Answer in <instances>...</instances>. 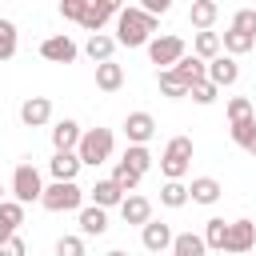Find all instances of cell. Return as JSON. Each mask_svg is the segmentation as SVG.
Segmentation results:
<instances>
[{
	"label": "cell",
	"mask_w": 256,
	"mask_h": 256,
	"mask_svg": "<svg viewBox=\"0 0 256 256\" xmlns=\"http://www.w3.org/2000/svg\"><path fill=\"white\" fill-rule=\"evenodd\" d=\"M192 136H172L168 144H164V152H160V172H164V180H184V172H188V164H192Z\"/></svg>",
	"instance_id": "obj_3"
},
{
	"label": "cell",
	"mask_w": 256,
	"mask_h": 256,
	"mask_svg": "<svg viewBox=\"0 0 256 256\" xmlns=\"http://www.w3.org/2000/svg\"><path fill=\"white\" fill-rule=\"evenodd\" d=\"M40 208H48V212H80L84 208V188L72 180V184H64V180H52L48 188H44V196H40Z\"/></svg>",
	"instance_id": "obj_5"
},
{
	"label": "cell",
	"mask_w": 256,
	"mask_h": 256,
	"mask_svg": "<svg viewBox=\"0 0 256 256\" xmlns=\"http://www.w3.org/2000/svg\"><path fill=\"white\" fill-rule=\"evenodd\" d=\"M140 8H144L148 16H164V12L172 8V4H168V0H140Z\"/></svg>",
	"instance_id": "obj_41"
},
{
	"label": "cell",
	"mask_w": 256,
	"mask_h": 256,
	"mask_svg": "<svg viewBox=\"0 0 256 256\" xmlns=\"http://www.w3.org/2000/svg\"><path fill=\"white\" fill-rule=\"evenodd\" d=\"M116 16H120V4H116V0H88V12H84V20H80V28H84L88 36H96V32H104V24L116 20Z\"/></svg>",
	"instance_id": "obj_9"
},
{
	"label": "cell",
	"mask_w": 256,
	"mask_h": 256,
	"mask_svg": "<svg viewBox=\"0 0 256 256\" xmlns=\"http://www.w3.org/2000/svg\"><path fill=\"white\" fill-rule=\"evenodd\" d=\"M228 136L236 148H244L248 156H256V116L252 120H240V124H228Z\"/></svg>",
	"instance_id": "obj_26"
},
{
	"label": "cell",
	"mask_w": 256,
	"mask_h": 256,
	"mask_svg": "<svg viewBox=\"0 0 256 256\" xmlns=\"http://www.w3.org/2000/svg\"><path fill=\"white\" fill-rule=\"evenodd\" d=\"M256 112H252V100L248 96H232L228 100V124H240V120H252Z\"/></svg>",
	"instance_id": "obj_35"
},
{
	"label": "cell",
	"mask_w": 256,
	"mask_h": 256,
	"mask_svg": "<svg viewBox=\"0 0 256 256\" xmlns=\"http://www.w3.org/2000/svg\"><path fill=\"white\" fill-rule=\"evenodd\" d=\"M172 240H176V232H172V224H164V220H148V224L140 228V244H144L148 252H172Z\"/></svg>",
	"instance_id": "obj_11"
},
{
	"label": "cell",
	"mask_w": 256,
	"mask_h": 256,
	"mask_svg": "<svg viewBox=\"0 0 256 256\" xmlns=\"http://www.w3.org/2000/svg\"><path fill=\"white\" fill-rule=\"evenodd\" d=\"M80 156L76 152H52V160H48V172H52V180H64V184H72L76 176H80Z\"/></svg>",
	"instance_id": "obj_18"
},
{
	"label": "cell",
	"mask_w": 256,
	"mask_h": 256,
	"mask_svg": "<svg viewBox=\"0 0 256 256\" xmlns=\"http://www.w3.org/2000/svg\"><path fill=\"white\" fill-rule=\"evenodd\" d=\"M112 52H116V36H108V32H96V36L84 40V56H88L92 64H108Z\"/></svg>",
	"instance_id": "obj_21"
},
{
	"label": "cell",
	"mask_w": 256,
	"mask_h": 256,
	"mask_svg": "<svg viewBox=\"0 0 256 256\" xmlns=\"http://www.w3.org/2000/svg\"><path fill=\"white\" fill-rule=\"evenodd\" d=\"M208 80L216 84V88H232L236 80H240V64L232 60V56H216V60H208Z\"/></svg>",
	"instance_id": "obj_14"
},
{
	"label": "cell",
	"mask_w": 256,
	"mask_h": 256,
	"mask_svg": "<svg viewBox=\"0 0 256 256\" xmlns=\"http://www.w3.org/2000/svg\"><path fill=\"white\" fill-rule=\"evenodd\" d=\"M44 180H40V172H36V164L32 160H20L16 164V172H12V200L16 204H40V196H44Z\"/></svg>",
	"instance_id": "obj_4"
},
{
	"label": "cell",
	"mask_w": 256,
	"mask_h": 256,
	"mask_svg": "<svg viewBox=\"0 0 256 256\" xmlns=\"http://www.w3.org/2000/svg\"><path fill=\"white\" fill-rule=\"evenodd\" d=\"M184 56H188V44H184V36H176V32L152 36V44H148V60H152V64H160V72L176 68Z\"/></svg>",
	"instance_id": "obj_6"
},
{
	"label": "cell",
	"mask_w": 256,
	"mask_h": 256,
	"mask_svg": "<svg viewBox=\"0 0 256 256\" xmlns=\"http://www.w3.org/2000/svg\"><path fill=\"white\" fill-rule=\"evenodd\" d=\"M220 48H224V56H244V52H252L256 48V36H248V32H240V28H228L224 36H220Z\"/></svg>",
	"instance_id": "obj_23"
},
{
	"label": "cell",
	"mask_w": 256,
	"mask_h": 256,
	"mask_svg": "<svg viewBox=\"0 0 256 256\" xmlns=\"http://www.w3.org/2000/svg\"><path fill=\"white\" fill-rule=\"evenodd\" d=\"M104 256H128V252H124V248H112V252H104Z\"/></svg>",
	"instance_id": "obj_42"
},
{
	"label": "cell",
	"mask_w": 256,
	"mask_h": 256,
	"mask_svg": "<svg viewBox=\"0 0 256 256\" xmlns=\"http://www.w3.org/2000/svg\"><path fill=\"white\" fill-rule=\"evenodd\" d=\"M220 196H224V188H220V180H216V176H196V180L188 184V200H192V204L212 208Z\"/></svg>",
	"instance_id": "obj_16"
},
{
	"label": "cell",
	"mask_w": 256,
	"mask_h": 256,
	"mask_svg": "<svg viewBox=\"0 0 256 256\" xmlns=\"http://www.w3.org/2000/svg\"><path fill=\"white\" fill-rule=\"evenodd\" d=\"M256 248V224L252 220H228V240H224V252L228 256H244Z\"/></svg>",
	"instance_id": "obj_8"
},
{
	"label": "cell",
	"mask_w": 256,
	"mask_h": 256,
	"mask_svg": "<svg viewBox=\"0 0 256 256\" xmlns=\"http://www.w3.org/2000/svg\"><path fill=\"white\" fill-rule=\"evenodd\" d=\"M0 204H4V184H0Z\"/></svg>",
	"instance_id": "obj_43"
},
{
	"label": "cell",
	"mask_w": 256,
	"mask_h": 256,
	"mask_svg": "<svg viewBox=\"0 0 256 256\" xmlns=\"http://www.w3.org/2000/svg\"><path fill=\"white\" fill-rule=\"evenodd\" d=\"M172 72H176V76H180L188 88H192V84H200V80H208V64H204L200 56H192V52H188V56H184V60H180Z\"/></svg>",
	"instance_id": "obj_24"
},
{
	"label": "cell",
	"mask_w": 256,
	"mask_h": 256,
	"mask_svg": "<svg viewBox=\"0 0 256 256\" xmlns=\"http://www.w3.org/2000/svg\"><path fill=\"white\" fill-rule=\"evenodd\" d=\"M152 32H156V16H148L140 4L120 8V16H116V44H124V48H148Z\"/></svg>",
	"instance_id": "obj_1"
},
{
	"label": "cell",
	"mask_w": 256,
	"mask_h": 256,
	"mask_svg": "<svg viewBox=\"0 0 256 256\" xmlns=\"http://www.w3.org/2000/svg\"><path fill=\"white\" fill-rule=\"evenodd\" d=\"M80 136H84V128L76 120H56L52 124V148L56 152H76L80 148Z\"/></svg>",
	"instance_id": "obj_15"
},
{
	"label": "cell",
	"mask_w": 256,
	"mask_h": 256,
	"mask_svg": "<svg viewBox=\"0 0 256 256\" xmlns=\"http://www.w3.org/2000/svg\"><path fill=\"white\" fill-rule=\"evenodd\" d=\"M0 256H28V244H24L20 236H12V240L0 244Z\"/></svg>",
	"instance_id": "obj_40"
},
{
	"label": "cell",
	"mask_w": 256,
	"mask_h": 256,
	"mask_svg": "<svg viewBox=\"0 0 256 256\" xmlns=\"http://www.w3.org/2000/svg\"><path fill=\"white\" fill-rule=\"evenodd\" d=\"M120 128H124L128 144H140V148H148V140L156 136V120H152V112H128Z\"/></svg>",
	"instance_id": "obj_10"
},
{
	"label": "cell",
	"mask_w": 256,
	"mask_h": 256,
	"mask_svg": "<svg viewBox=\"0 0 256 256\" xmlns=\"http://www.w3.org/2000/svg\"><path fill=\"white\" fill-rule=\"evenodd\" d=\"M156 84H160V96H168V100H184V96H188V84H184L172 68H168V72H160V76H156Z\"/></svg>",
	"instance_id": "obj_31"
},
{
	"label": "cell",
	"mask_w": 256,
	"mask_h": 256,
	"mask_svg": "<svg viewBox=\"0 0 256 256\" xmlns=\"http://www.w3.org/2000/svg\"><path fill=\"white\" fill-rule=\"evenodd\" d=\"M20 48V36H16V24L12 20H0V60H12Z\"/></svg>",
	"instance_id": "obj_34"
},
{
	"label": "cell",
	"mask_w": 256,
	"mask_h": 256,
	"mask_svg": "<svg viewBox=\"0 0 256 256\" xmlns=\"http://www.w3.org/2000/svg\"><path fill=\"white\" fill-rule=\"evenodd\" d=\"M216 16H220V4L216 0H192V8H188V20H192L196 32H212Z\"/></svg>",
	"instance_id": "obj_20"
},
{
	"label": "cell",
	"mask_w": 256,
	"mask_h": 256,
	"mask_svg": "<svg viewBox=\"0 0 256 256\" xmlns=\"http://www.w3.org/2000/svg\"><path fill=\"white\" fill-rule=\"evenodd\" d=\"M232 28H240V32H248V36H256V8H240V12L232 16Z\"/></svg>",
	"instance_id": "obj_39"
},
{
	"label": "cell",
	"mask_w": 256,
	"mask_h": 256,
	"mask_svg": "<svg viewBox=\"0 0 256 256\" xmlns=\"http://www.w3.org/2000/svg\"><path fill=\"white\" fill-rule=\"evenodd\" d=\"M84 12H88V0H60V16L64 20H84Z\"/></svg>",
	"instance_id": "obj_38"
},
{
	"label": "cell",
	"mask_w": 256,
	"mask_h": 256,
	"mask_svg": "<svg viewBox=\"0 0 256 256\" xmlns=\"http://www.w3.org/2000/svg\"><path fill=\"white\" fill-rule=\"evenodd\" d=\"M88 196H92V204H96V208H104V212L124 204V188H120L112 176H108V180H96V184L88 188Z\"/></svg>",
	"instance_id": "obj_17"
},
{
	"label": "cell",
	"mask_w": 256,
	"mask_h": 256,
	"mask_svg": "<svg viewBox=\"0 0 256 256\" xmlns=\"http://www.w3.org/2000/svg\"><path fill=\"white\" fill-rule=\"evenodd\" d=\"M120 160H124V164H128V168H132V172H140V176H144V172H148V168H152V160H156V156H152V152H148V148H140V144H128V148H124V156H120Z\"/></svg>",
	"instance_id": "obj_32"
},
{
	"label": "cell",
	"mask_w": 256,
	"mask_h": 256,
	"mask_svg": "<svg viewBox=\"0 0 256 256\" xmlns=\"http://www.w3.org/2000/svg\"><path fill=\"white\" fill-rule=\"evenodd\" d=\"M112 148H116L112 128H84L76 156H80V164H84V168H100V164H108V160H112Z\"/></svg>",
	"instance_id": "obj_2"
},
{
	"label": "cell",
	"mask_w": 256,
	"mask_h": 256,
	"mask_svg": "<svg viewBox=\"0 0 256 256\" xmlns=\"http://www.w3.org/2000/svg\"><path fill=\"white\" fill-rule=\"evenodd\" d=\"M48 120H52V100L48 96H28L20 104V124L24 128H44Z\"/></svg>",
	"instance_id": "obj_12"
},
{
	"label": "cell",
	"mask_w": 256,
	"mask_h": 256,
	"mask_svg": "<svg viewBox=\"0 0 256 256\" xmlns=\"http://www.w3.org/2000/svg\"><path fill=\"white\" fill-rule=\"evenodd\" d=\"M96 88H100V92H120V88H124V68H120L116 60L96 64Z\"/></svg>",
	"instance_id": "obj_25"
},
{
	"label": "cell",
	"mask_w": 256,
	"mask_h": 256,
	"mask_svg": "<svg viewBox=\"0 0 256 256\" xmlns=\"http://www.w3.org/2000/svg\"><path fill=\"white\" fill-rule=\"evenodd\" d=\"M56 256H84V236H60Z\"/></svg>",
	"instance_id": "obj_37"
},
{
	"label": "cell",
	"mask_w": 256,
	"mask_h": 256,
	"mask_svg": "<svg viewBox=\"0 0 256 256\" xmlns=\"http://www.w3.org/2000/svg\"><path fill=\"white\" fill-rule=\"evenodd\" d=\"M40 56H44L48 64H72V60L80 56V48H76V40H72L68 32H56V36H44V40H40Z\"/></svg>",
	"instance_id": "obj_7"
},
{
	"label": "cell",
	"mask_w": 256,
	"mask_h": 256,
	"mask_svg": "<svg viewBox=\"0 0 256 256\" xmlns=\"http://www.w3.org/2000/svg\"><path fill=\"white\" fill-rule=\"evenodd\" d=\"M120 220H124V224H136V228H144V224L152 220V200H148V196H140V192L124 196V204H120Z\"/></svg>",
	"instance_id": "obj_13"
},
{
	"label": "cell",
	"mask_w": 256,
	"mask_h": 256,
	"mask_svg": "<svg viewBox=\"0 0 256 256\" xmlns=\"http://www.w3.org/2000/svg\"><path fill=\"white\" fill-rule=\"evenodd\" d=\"M204 244H208V252H224V240H228V220L224 216H212V220H204Z\"/></svg>",
	"instance_id": "obj_29"
},
{
	"label": "cell",
	"mask_w": 256,
	"mask_h": 256,
	"mask_svg": "<svg viewBox=\"0 0 256 256\" xmlns=\"http://www.w3.org/2000/svg\"><path fill=\"white\" fill-rule=\"evenodd\" d=\"M76 224H80V236H104L108 232V212L96 208V204H84L76 212Z\"/></svg>",
	"instance_id": "obj_19"
},
{
	"label": "cell",
	"mask_w": 256,
	"mask_h": 256,
	"mask_svg": "<svg viewBox=\"0 0 256 256\" xmlns=\"http://www.w3.org/2000/svg\"><path fill=\"white\" fill-rule=\"evenodd\" d=\"M172 256H208V244L200 232H176L172 240Z\"/></svg>",
	"instance_id": "obj_27"
},
{
	"label": "cell",
	"mask_w": 256,
	"mask_h": 256,
	"mask_svg": "<svg viewBox=\"0 0 256 256\" xmlns=\"http://www.w3.org/2000/svg\"><path fill=\"white\" fill-rule=\"evenodd\" d=\"M20 224H24V204L4 200V204H0V244H4V240H12V236L20 232Z\"/></svg>",
	"instance_id": "obj_22"
},
{
	"label": "cell",
	"mask_w": 256,
	"mask_h": 256,
	"mask_svg": "<svg viewBox=\"0 0 256 256\" xmlns=\"http://www.w3.org/2000/svg\"><path fill=\"white\" fill-rule=\"evenodd\" d=\"M112 180H116V184L124 188V196H132V192L140 188V180H144V176H140V172H132V168H128L124 160H116V168H112Z\"/></svg>",
	"instance_id": "obj_33"
},
{
	"label": "cell",
	"mask_w": 256,
	"mask_h": 256,
	"mask_svg": "<svg viewBox=\"0 0 256 256\" xmlns=\"http://www.w3.org/2000/svg\"><path fill=\"white\" fill-rule=\"evenodd\" d=\"M220 52H224V48H220V32H196V36H192V56H200L204 64L216 60Z\"/></svg>",
	"instance_id": "obj_28"
},
{
	"label": "cell",
	"mask_w": 256,
	"mask_h": 256,
	"mask_svg": "<svg viewBox=\"0 0 256 256\" xmlns=\"http://www.w3.org/2000/svg\"><path fill=\"white\" fill-rule=\"evenodd\" d=\"M188 96H192L196 104H204V108H208V104H216V96H220V88H216L212 80H200V84H192V88H188Z\"/></svg>",
	"instance_id": "obj_36"
},
{
	"label": "cell",
	"mask_w": 256,
	"mask_h": 256,
	"mask_svg": "<svg viewBox=\"0 0 256 256\" xmlns=\"http://www.w3.org/2000/svg\"><path fill=\"white\" fill-rule=\"evenodd\" d=\"M160 204H164V208H184V204H188V184H184V180H164Z\"/></svg>",
	"instance_id": "obj_30"
}]
</instances>
